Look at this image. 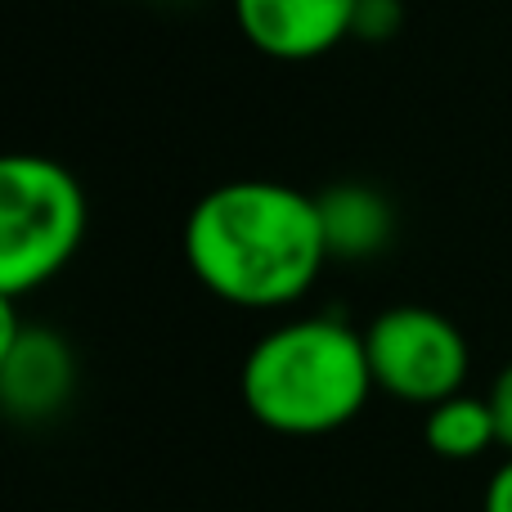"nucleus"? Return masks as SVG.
Instances as JSON below:
<instances>
[{
    "label": "nucleus",
    "mask_w": 512,
    "mask_h": 512,
    "mask_svg": "<svg viewBox=\"0 0 512 512\" xmlns=\"http://www.w3.org/2000/svg\"><path fill=\"white\" fill-rule=\"evenodd\" d=\"M180 243L194 279L239 310L292 306L328 265L315 194L279 180H225L207 189Z\"/></svg>",
    "instance_id": "f257e3e1"
},
{
    "label": "nucleus",
    "mask_w": 512,
    "mask_h": 512,
    "mask_svg": "<svg viewBox=\"0 0 512 512\" xmlns=\"http://www.w3.org/2000/svg\"><path fill=\"white\" fill-rule=\"evenodd\" d=\"M364 333L337 315L274 324L243 355L239 396L265 432L328 436L355 423L373 396Z\"/></svg>",
    "instance_id": "f03ea898"
},
{
    "label": "nucleus",
    "mask_w": 512,
    "mask_h": 512,
    "mask_svg": "<svg viewBox=\"0 0 512 512\" xmlns=\"http://www.w3.org/2000/svg\"><path fill=\"white\" fill-rule=\"evenodd\" d=\"M86 194L63 162L41 153L0 158V297L23 301L59 279L86 239Z\"/></svg>",
    "instance_id": "7ed1b4c3"
},
{
    "label": "nucleus",
    "mask_w": 512,
    "mask_h": 512,
    "mask_svg": "<svg viewBox=\"0 0 512 512\" xmlns=\"http://www.w3.org/2000/svg\"><path fill=\"white\" fill-rule=\"evenodd\" d=\"M373 387L391 400L432 409L459 396L472 369L468 337L432 306H391L364 328Z\"/></svg>",
    "instance_id": "20e7f679"
},
{
    "label": "nucleus",
    "mask_w": 512,
    "mask_h": 512,
    "mask_svg": "<svg viewBox=\"0 0 512 512\" xmlns=\"http://www.w3.org/2000/svg\"><path fill=\"white\" fill-rule=\"evenodd\" d=\"M77 391V355L63 333L23 324L18 301L0 297V405L14 423H50Z\"/></svg>",
    "instance_id": "39448f33"
},
{
    "label": "nucleus",
    "mask_w": 512,
    "mask_h": 512,
    "mask_svg": "<svg viewBox=\"0 0 512 512\" xmlns=\"http://www.w3.org/2000/svg\"><path fill=\"white\" fill-rule=\"evenodd\" d=\"M243 41L265 59L306 63L351 36L360 0H230Z\"/></svg>",
    "instance_id": "423d86ee"
},
{
    "label": "nucleus",
    "mask_w": 512,
    "mask_h": 512,
    "mask_svg": "<svg viewBox=\"0 0 512 512\" xmlns=\"http://www.w3.org/2000/svg\"><path fill=\"white\" fill-rule=\"evenodd\" d=\"M328 261H373L396 239V207L369 185H328L315 194Z\"/></svg>",
    "instance_id": "0eeeda50"
},
{
    "label": "nucleus",
    "mask_w": 512,
    "mask_h": 512,
    "mask_svg": "<svg viewBox=\"0 0 512 512\" xmlns=\"http://www.w3.org/2000/svg\"><path fill=\"white\" fill-rule=\"evenodd\" d=\"M423 441L436 459H450V463L481 459L486 450L499 445V427H495V414H490V400L459 391V396L432 405L423 418Z\"/></svg>",
    "instance_id": "6e6552de"
},
{
    "label": "nucleus",
    "mask_w": 512,
    "mask_h": 512,
    "mask_svg": "<svg viewBox=\"0 0 512 512\" xmlns=\"http://www.w3.org/2000/svg\"><path fill=\"white\" fill-rule=\"evenodd\" d=\"M400 23H405V5H400V0H360V5H355L351 36H360V41H369V45H382L400 32Z\"/></svg>",
    "instance_id": "1a4fd4ad"
},
{
    "label": "nucleus",
    "mask_w": 512,
    "mask_h": 512,
    "mask_svg": "<svg viewBox=\"0 0 512 512\" xmlns=\"http://www.w3.org/2000/svg\"><path fill=\"white\" fill-rule=\"evenodd\" d=\"M486 400H490V414H495V427H499V445L512 454V360L495 373Z\"/></svg>",
    "instance_id": "9d476101"
},
{
    "label": "nucleus",
    "mask_w": 512,
    "mask_h": 512,
    "mask_svg": "<svg viewBox=\"0 0 512 512\" xmlns=\"http://www.w3.org/2000/svg\"><path fill=\"white\" fill-rule=\"evenodd\" d=\"M481 512H512V454L490 472L486 495H481Z\"/></svg>",
    "instance_id": "9b49d317"
}]
</instances>
